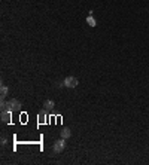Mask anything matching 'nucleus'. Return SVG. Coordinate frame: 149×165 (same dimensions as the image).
<instances>
[{"label":"nucleus","mask_w":149,"mask_h":165,"mask_svg":"<svg viewBox=\"0 0 149 165\" xmlns=\"http://www.w3.org/2000/svg\"><path fill=\"white\" fill-rule=\"evenodd\" d=\"M60 135H61V138H66V140H67V138L72 137V131H70L69 128H63L61 132H60Z\"/></svg>","instance_id":"5"},{"label":"nucleus","mask_w":149,"mask_h":165,"mask_svg":"<svg viewBox=\"0 0 149 165\" xmlns=\"http://www.w3.org/2000/svg\"><path fill=\"white\" fill-rule=\"evenodd\" d=\"M11 110L9 109H3L2 110V113H0V118H2V122H5V124H8V122H11Z\"/></svg>","instance_id":"4"},{"label":"nucleus","mask_w":149,"mask_h":165,"mask_svg":"<svg viewBox=\"0 0 149 165\" xmlns=\"http://www.w3.org/2000/svg\"><path fill=\"white\" fill-rule=\"evenodd\" d=\"M43 122H46V113H45V110H40L39 112V124H43Z\"/></svg>","instance_id":"8"},{"label":"nucleus","mask_w":149,"mask_h":165,"mask_svg":"<svg viewBox=\"0 0 149 165\" xmlns=\"http://www.w3.org/2000/svg\"><path fill=\"white\" fill-rule=\"evenodd\" d=\"M6 143H8V140L3 137V138H2V146H6Z\"/></svg>","instance_id":"12"},{"label":"nucleus","mask_w":149,"mask_h":165,"mask_svg":"<svg viewBox=\"0 0 149 165\" xmlns=\"http://www.w3.org/2000/svg\"><path fill=\"white\" fill-rule=\"evenodd\" d=\"M87 24H88L90 27H96V25H97V22H96V18H94L93 15H88V18H87Z\"/></svg>","instance_id":"7"},{"label":"nucleus","mask_w":149,"mask_h":165,"mask_svg":"<svg viewBox=\"0 0 149 165\" xmlns=\"http://www.w3.org/2000/svg\"><path fill=\"white\" fill-rule=\"evenodd\" d=\"M8 92H9L8 86H6V85H2V86H0V94H2V98H5V97L8 95Z\"/></svg>","instance_id":"9"},{"label":"nucleus","mask_w":149,"mask_h":165,"mask_svg":"<svg viewBox=\"0 0 149 165\" xmlns=\"http://www.w3.org/2000/svg\"><path fill=\"white\" fill-rule=\"evenodd\" d=\"M23 107V104H21V101H18V100H15V98H12V100H9L8 101V109L11 110V112H15V110H20Z\"/></svg>","instance_id":"2"},{"label":"nucleus","mask_w":149,"mask_h":165,"mask_svg":"<svg viewBox=\"0 0 149 165\" xmlns=\"http://www.w3.org/2000/svg\"><path fill=\"white\" fill-rule=\"evenodd\" d=\"M63 82H64V86H66V88H76L78 83H79V81H78L74 76H67Z\"/></svg>","instance_id":"3"},{"label":"nucleus","mask_w":149,"mask_h":165,"mask_svg":"<svg viewBox=\"0 0 149 165\" xmlns=\"http://www.w3.org/2000/svg\"><path fill=\"white\" fill-rule=\"evenodd\" d=\"M64 149H66V138H60V140H57V141L54 143V146H52L54 153H61Z\"/></svg>","instance_id":"1"},{"label":"nucleus","mask_w":149,"mask_h":165,"mask_svg":"<svg viewBox=\"0 0 149 165\" xmlns=\"http://www.w3.org/2000/svg\"><path fill=\"white\" fill-rule=\"evenodd\" d=\"M55 86H57V88H61V86H64V82H57Z\"/></svg>","instance_id":"11"},{"label":"nucleus","mask_w":149,"mask_h":165,"mask_svg":"<svg viewBox=\"0 0 149 165\" xmlns=\"http://www.w3.org/2000/svg\"><path fill=\"white\" fill-rule=\"evenodd\" d=\"M43 107L48 109V110H52V109L55 107V103H54L52 100H45V101H43Z\"/></svg>","instance_id":"6"},{"label":"nucleus","mask_w":149,"mask_h":165,"mask_svg":"<svg viewBox=\"0 0 149 165\" xmlns=\"http://www.w3.org/2000/svg\"><path fill=\"white\" fill-rule=\"evenodd\" d=\"M0 107H2V110H3V109H8V101H5V98H2V101H0Z\"/></svg>","instance_id":"10"}]
</instances>
